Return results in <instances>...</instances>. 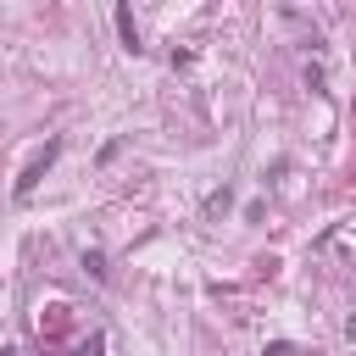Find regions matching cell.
<instances>
[{
    "mask_svg": "<svg viewBox=\"0 0 356 356\" xmlns=\"http://www.w3.org/2000/svg\"><path fill=\"white\" fill-rule=\"evenodd\" d=\"M56 156H61V139H50L44 150H33V161H28V167H22V178H17V195H22V200L39 189V178L50 172V161H56Z\"/></svg>",
    "mask_w": 356,
    "mask_h": 356,
    "instance_id": "1",
    "label": "cell"
},
{
    "mask_svg": "<svg viewBox=\"0 0 356 356\" xmlns=\"http://www.w3.org/2000/svg\"><path fill=\"white\" fill-rule=\"evenodd\" d=\"M67 356H106V339H100V334H89V339H78Z\"/></svg>",
    "mask_w": 356,
    "mask_h": 356,
    "instance_id": "3",
    "label": "cell"
},
{
    "mask_svg": "<svg viewBox=\"0 0 356 356\" xmlns=\"http://www.w3.org/2000/svg\"><path fill=\"white\" fill-rule=\"evenodd\" d=\"M0 356H17V350H0Z\"/></svg>",
    "mask_w": 356,
    "mask_h": 356,
    "instance_id": "6",
    "label": "cell"
},
{
    "mask_svg": "<svg viewBox=\"0 0 356 356\" xmlns=\"http://www.w3.org/2000/svg\"><path fill=\"white\" fill-rule=\"evenodd\" d=\"M83 267H89L95 278H106V256H100V250H83Z\"/></svg>",
    "mask_w": 356,
    "mask_h": 356,
    "instance_id": "5",
    "label": "cell"
},
{
    "mask_svg": "<svg viewBox=\"0 0 356 356\" xmlns=\"http://www.w3.org/2000/svg\"><path fill=\"white\" fill-rule=\"evenodd\" d=\"M228 200H234V195H228V189H217V195L206 200V217H217V211H228Z\"/></svg>",
    "mask_w": 356,
    "mask_h": 356,
    "instance_id": "4",
    "label": "cell"
},
{
    "mask_svg": "<svg viewBox=\"0 0 356 356\" xmlns=\"http://www.w3.org/2000/svg\"><path fill=\"white\" fill-rule=\"evenodd\" d=\"M111 17H117V33H122V50H139V28H134V11H128V6H117Z\"/></svg>",
    "mask_w": 356,
    "mask_h": 356,
    "instance_id": "2",
    "label": "cell"
}]
</instances>
